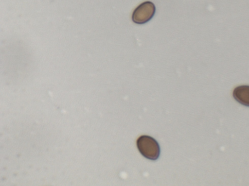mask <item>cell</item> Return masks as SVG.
<instances>
[{
    "label": "cell",
    "instance_id": "6da1fadb",
    "mask_svg": "<svg viewBox=\"0 0 249 186\" xmlns=\"http://www.w3.org/2000/svg\"><path fill=\"white\" fill-rule=\"evenodd\" d=\"M136 143L139 151L144 157L151 160L158 159L160 152V147L154 138L142 135L137 139Z\"/></svg>",
    "mask_w": 249,
    "mask_h": 186
},
{
    "label": "cell",
    "instance_id": "7a4b0ae2",
    "mask_svg": "<svg viewBox=\"0 0 249 186\" xmlns=\"http://www.w3.org/2000/svg\"><path fill=\"white\" fill-rule=\"evenodd\" d=\"M156 7L150 1H146L138 5L132 15V20L136 24H142L150 20L155 15Z\"/></svg>",
    "mask_w": 249,
    "mask_h": 186
},
{
    "label": "cell",
    "instance_id": "3957f363",
    "mask_svg": "<svg viewBox=\"0 0 249 186\" xmlns=\"http://www.w3.org/2000/svg\"><path fill=\"white\" fill-rule=\"evenodd\" d=\"M234 99L243 105L249 107V85L236 87L233 91Z\"/></svg>",
    "mask_w": 249,
    "mask_h": 186
}]
</instances>
